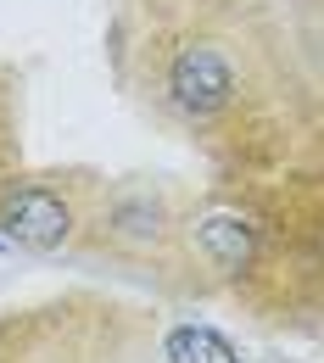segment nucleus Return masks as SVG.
I'll use <instances>...</instances> for the list:
<instances>
[{
    "instance_id": "nucleus-1",
    "label": "nucleus",
    "mask_w": 324,
    "mask_h": 363,
    "mask_svg": "<svg viewBox=\"0 0 324 363\" xmlns=\"http://www.w3.org/2000/svg\"><path fill=\"white\" fill-rule=\"evenodd\" d=\"M140 101L235 168H291V95L269 84V45L240 0H145L129 45Z\"/></svg>"
},
{
    "instance_id": "nucleus-2",
    "label": "nucleus",
    "mask_w": 324,
    "mask_h": 363,
    "mask_svg": "<svg viewBox=\"0 0 324 363\" xmlns=\"http://www.w3.org/2000/svg\"><path fill=\"white\" fill-rule=\"evenodd\" d=\"M185 296L230 302L274 330H313L324 308L319 179L235 168L185 196Z\"/></svg>"
},
{
    "instance_id": "nucleus-3",
    "label": "nucleus",
    "mask_w": 324,
    "mask_h": 363,
    "mask_svg": "<svg viewBox=\"0 0 324 363\" xmlns=\"http://www.w3.org/2000/svg\"><path fill=\"white\" fill-rule=\"evenodd\" d=\"M162 313L101 291H62L0 313V363H157Z\"/></svg>"
},
{
    "instance_id": "nucleus-4",
    "label": "nucleus",
    "mask_w": 324,
    "mask_h": 363,
    "mask_svg": "<svg viewBox=\"0 0 324 363\" xmlns=\"http://www.w3.org/2000/svg\"><path fill=\"white\" fill-rule=\"evenodd\" d=\"M185 196L162 179H101L79 252L151 279L162 296H185Z\"/></svg>"
},
{
    "instance_id": "nucleus-5",
    "label": "nucleus",
    "mask_w": 324,
    "mask_h": 363,
    "mask_svg": "<svg viewBox=\"0 0 324 363\" xmlns=\"http://www.w3.org/2000/svg\"><path fill=\"white\" fill-rule=\"evenodd\" d=\"M95 174H62V168H23L17 179L0 190V240L34 257H67L84 246V224H90L95 201Z\"/></svg>"
},
{
    "instance_id": "nucleus-6",
    "label": "nucleus",
    "mask_w": 324,
    "mask_h": 363,
    "mask_svg": "<svg viewBox=\"0 0 324 363\" xmlns=\"http://www.w3.org/2000/svg\"><path fill=\"white\" fill-rule=\"evenodd\" d=\"M157 363H240V347L207 318H174L157 324Z\"/></svg>"
}]
</instances>
